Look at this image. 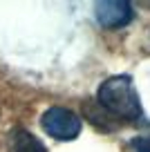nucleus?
I'll use <instances>...</instances> for the list:
<instances>
[{"mask_svg": "<svg viewBox=\"0 0 150 152\" xmlns=\"http://www.w3.org/2000/svg\"><path fill=\"white\" fill-rule=\"evenodd\" d=\"M96 101L105 114L135 121L141 116V101L135 90V83L128 74H117L105 78L96 92Z\"/></svg>", "mask_w": 150, "mask_h": 152, "instance_id": "nucleus-1", "label": "nucleus"}, {"mask_svg": "<svg viewBox=\"0 0 150 152\" xmlns=\"http://www.w3.org/2000/svg\"><path fill=\"white\" fill-rule=\"evenodd\" d=\"M40 125L52 139H58V141H72L81 134V119L76 116L72 110L67 107H47L45 114L40 116Z\"/></svg>", "mask_w": 150, "mask_h": 152, "instance_id": "nucleus-2", "label": "nucleus"}, {"mask_svg": "<svg viewBox=\"0 0 150 152\" xmlns=\"http://www.w3.org/2000/svg\"><path fill=\"white\" fill-rule=\"evenodd\" d=\"M94 14L103 27H123L132 20V7L123 0H108V2H96Z\"/></svg>", "mask_w": 150, "mask_h": 152, "instance_id": "nucleus-3", "label": "nucleus"}, {"mask_svg": "<svg viewBox=\"0 0 150 152\" xmlns=\"http://www.w3.org/2000/svg\"><path fill=\"white\" fill-rule=\"evenodd\" d=\"M11 152H47V150L32 132L16 128L11 132Z\"/></svg>", "mask_w": 150, "mask_h": 152, "instance_id": "nucleus-4", "label": "nucleus"}, {"mask_svg": "<svg viewBox=\"0 0 150 152\" xmlns=\"http://www.w3.org/2000/svg\"><path fill=\"white\" fill-rule=\"evenodd\" d=\"M135 150L137 152H150V137H139V139H135Z\"/></svg>", "mask_w": 150, "mask_h": 152, "instance_id": "nucleus-5", "label": "nucleus"}]
</instances>
